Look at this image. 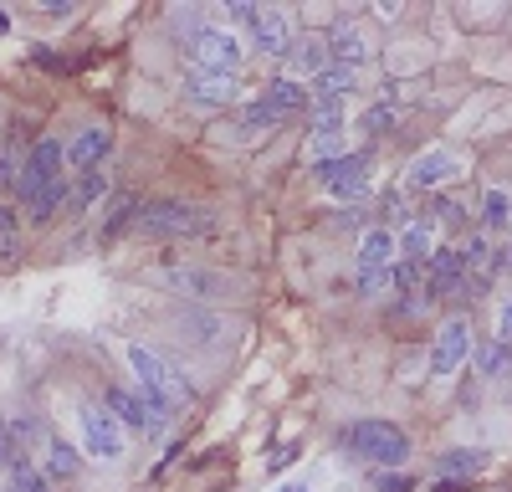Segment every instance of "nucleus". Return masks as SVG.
Masks as SVG:
<instances>
[{
	"label": "nucleus",
	"instance_id": "obj_8",
	"mask_svg": "<svg viewBox=\"0 0 512 492\" xmlns=\"http://www.w3.org/2000/svg\"><path fill=\"white\" fill-rule=\"evenodd\" d=\"M318 185L338 200H359L369 190V154H338V159L318 164Z\"/></svg>",
	"mask_w": 512,
	"mask_h": 492
},
{
	"label": "nucleus",
	"instance_id": "obj_32",
	"mask_svg": "<svg viewBox=\"0 0 512 492\" xmlns=\"http://www.w3.org/2000/svg\"><path fill=\"white\" fill-rule=\"evenodd\" d=\"M0 467H16V446H11V426L0 421Z\"/></svg>",
	"mask_w": 512,
	"mask_h": 492
},
{
	"label": "nucleus",
	"instance_id": "obj_31",
	"mask_svg": "<svg viewBox=\"0 0 512 492\" xmlns=\"http://www.w3.org/2000/svg\"><path fill=\"white\" fill-rule=\"evenodd\" d=\"M374 487H379V492H410L415 482H410L405 472H395V477H390V472H384V477H374Z\"/></svg>",
	"mask_w": 512,
	"mask_h": 492
},
{
	"label": "nucleus",
	"instance_id": "obj_16",
	"mask_svg": "<svg viewBox=\"0 0 512 492\" xmlns=\"http://www.w3.org/2000/svg\"><path fill=\"white\" fill-rule=\"evenodd\" d=\"M328 72V36H292L287 47V77H318Z\"/></svg>",
	"mask_w": 512,
	"mask_h": 492
},
{
	"label": "nucleus",
	"instance_id": "obj_3",
	"mask_svg": "<svg viewBox=\"0 0 512 492\" xmlns=\"http://www.w3.org/2000/svg\"><path fill=\"white\" fill-rule=\"evenodd\" d=\"M344 451H354L359 462H374V467H405L410 462V436L390 421H354L344 431Z\"/></svg>",
	"mask_w": 512,
	"mask_h": 492
},
{
	"label": "nucleus",
	"instance_id": "obj_36",
	"mask_svg": "<svg viewBox=\"0 0 512 492\" xmlns=\"http://www.w3.org/2000/svg\"><path fill=\"white\" fill-rule=\"evenodd\" d=\"M16 492H21V487H16Z\"/></svg>",
	"mask_w": 512,
	"mask_h": 492
},
{
	"label": "nucleus",
	"instance_id": "obj_25",
	"mask_svg": "<svg viewBox=\"0 0 512 492\" xmlns=\"http://www.w3.org/2000/svg\"><path fill=\"white\" fill-rule=\"evenodd\" d=\"M236 123H241V134L251 139V134H267V129H277L282 118H277V113H272V108H267L262 98H251V103L241 108V118H236Z\"/></svg>",
	"mask_w": 512,
	"mask_h": 492
},
{
	"label": "nucleus",
	"instance_id": "obj_26",
	"mask_svg": "<svg viewBox=\"0 0 512 492\" xmlns=\"http://www.w3.org/2000/svg\"><path fill=\"white\" fill-rule=\"evenodd\" d=\"M108 195V175L103 170H93V175H82L77 180V190H72V200H77V211H93V205Z\"/></svg>",
	"mask_w": 512,
	"mask_h": 492
},
{
	"label": "nucleus",
	"instance_id": "obj_6",
	"mask_svg": "<svg viewBox=\"0 0 512 492\" xmlns=\"http://www.w3.org/2000/svg\"><path fill=\"white\" fill-rule=\"evenodd\" d=\"M62 164H67V144H62V139H36V149L26 154V170H21V180H16L21 200L31 205L41 190L62 185Z\"/></svg>",
	"mask_w": 512,
	"mask_h": 492
},
{
	"label": "nucleus",
	"instance_id": "obj_33",
	"mask_svg": "<svg viewBox=\"0 0 512 492\" xmlns=\"http://www.w3.org/2000/svg\"><path fill=\"white\" fill-rule=\"evenodd\" d=\"M16 246H21V241H16V231L0 236V267H11V262H16Z\"/></svg>",
	"mask_w": 512,
	"mask_h": 492
},
{
	"label": "nucleus",
	"instance_id": "obj_5",
	"mask_svg": "<svg viewBox=\"0 0 512 492\" xmlns=\"http://www.w3.org/2000/svg\"><path fill=\"white\" fill-rule=\"evenodd\" d=\"M77 426H82V451L93 462H118L123 457V421L103 405H82L77 410Z\"/></svg>",
	"mask_w": 512,
	"mask_h": 492
},
{
	"label": "nucleus",
	"instance_id": "obj_22",
	"mask_svg": "<svg viewBox=\"0 0 512 492\" xmlns=\"http://www.w3.org/2000/svg\"><path fill=\"white\" fill-rule=\"evenodd\" d=\"M82 472V457L67 441H47V482H72Z\"/></svg>",
	"mask_w": 512,
	"mask_h": 492
},
{
	"label": "nucleus",
	"instance_id": "obj_1",
	"mask_svg": "<svg viewBox=\"0 0 512 492\" xmlns=\"http://www.w3.org/2000/svg\"><path fill=\"white\" fill-rule=\"evenodd\" d=\"M139 231L195 241V236H216L221 221H216V211H205V205H195V200H154V205L139 211Z\"/></svg>",
	"mask_w": 512,
	"mask_h": 492
},
{
	"label": "nucleus",
	"instance_id": "obj_30",
	"mask_svg": "<svg viewBox=\"0 0 512 492\" xmlns=\"http://www.w3.org/2000/svg\"><path fill=\"white\" fill-rule=\"evenodd\" d=\"M497 344H507V349H512V298H502V303H497Z\"/></svg>",
	"mask_w": 512,
	"mask_h": 492
},
{
	"label": "nucleus",
	"instance_id": "obj_35",
	"mask_svg": "<svg viewBox=\"0 0 512 492\" xmlns=\"http://www.w3.org/2000/svg\"><path fill=\"white\" fill-rule=\"evenodd\" d=\"M0 36H6V16H0Z\"/></svg>",
	"mask_w": 512,
	"mask_h": 492
},
{
	"label": "nucleus",
	"instance_id": "obj_27",
	"mask_svg": "<svg viewBox=\"0 0 512 492\" xmlns=\"http://www.w3.org/2000/svg\"><path fill=\"white\" fill-rule=\"evenodd\" d=\"M507 364H512V349H507V344L492 339L487 349H477V369H482L487 380H502V375H507Z\"/></svg>",
	"mask_w": 512,
	"mask_h": 492
},
{
	"label": "nucleus",
	"instance_id": "obj_10",
	"mask_svg": "<svg viewBox=\"0 0 512 492\" xmlns=\"http://www.w3.org/2000/svg\"><path fill=\"white\" fill-rule=\"evenodd\" d=\"M180 93H185L195 108H231V103L241 98V82H236V77H221V72H200V67H190Z\"/></svg>",
	"mask_w": 512,
	"mask_h": 492
},
{
	"label": "nucleus",
	"instance_id": "obj_21",
	"mask_svg": "<svg viewBox=\"0 0 512 492\" xmlns=\"http://www.w3.org/2000/svg\"><path fill=\"white\" fill-rule=\"evenodd\" d=\"M436 236H441V226L425 216V221H410L405 231H400V252L410 257V262H431L436 257Z\"/></svg>",
	"mask_w": 512,
	"mask_h": 492
},
{
	"label": "nucleus",
	"instance_id": "obj_17",
	"mask_svg": "<svg viewBox=\"0 0 512 492\" xmlns=\"http://www.w3.org/2000/svg\"><path fill=\"white\" fill-rule=\"evenodd\" d=\"M159 282L169 287V293H185V298H216V293H226V282L216 272H200V267H164Z\"/></svg>",
	"mask_w": 512,
	"mask_h": 492
},
{
	"label": "nucleus",
	"instance_id": "obj_15",
	"mask_svg": "<svg viewBox=\"0 0 512 492\" xmlns=\"http://www.w3.org/2000/svg\"><path fill=\"white\" fill-rule=\"evenodd\" d=\"M349 93H354V72L344 67H328L313 77V88H308V103L318 113H333V108H349Z\"/></svg>",
	"mask_w": 512,
	"mask_h": 492
},
{
	"label": "nucleus",
	"instance_id": "obj_28",
	"mask_svg": "<svg viewBox=\"0 0 512 492\" xmlns=\"http://www.w3.org/2000/svg\"><path fill=\"white\" fill-rule=\"evenodd\" d=\"M67 200H72L67 180H62V185H52V190H41V195L31 200V221H52V216H57V205H67Z\"/></svg>",
	"mask_w": 512,
	"mask_h": 492
},
{
	"label": "nucleus",
	"instance_id": "obj_13",
	"mask_svg": "<svg viewBox=\"0 0 512 492\" xmlns=\"http://www.w3.org/2000/svg\"><path fill=\"white\" fill-rule=\"evenodd\" d=\"M108 149H113V134L103 129V123H88V129L67 144V164H72L77 175H93V170H103Z\"/></svg>",
	"mask_w": 512,
	"mask_h": 492
},
{
	"label": "nucleus",
	"instance_id": "obj_4",
	"mask_svg": "<svg viewBox=\"0 0 512 492\" xmlns=\"http://www.w3.org/2000/svg\"><path fill=\"white\" fill-rule=\"evenodd\" d=\"M190 57L200 72H221V77H236L241 62H246V41L231 31V26H205L190 36Z\"/></svg>",
	"mask_w": 512,
	"mask_h": 492
},
{
	"label": "nucleus",
	"instance_id": "obj_7",
	"mask_svg": "<svg viewBox=\"0 0 512 492\" xmlns=\"http://www.w3.org/2000/svg\"><path fill=\"white\" fill-rule=\"evenodd\" d=\"M108 410H113L123 426H134L144 436H159L169 426V416H175V410H164L159 400H149L144 390H128V385H113L108 390Z\"/></svg>",
	"mask_w": 512,
	"mask_h": 492
},
{
	"label": "nucleus",
	"instance_id": "obj_14",
	"mask_svg": "<svg viewBox=\"0 0 512 492\" xmlns=\"http://www.w3.org/2000/svg\"><path fill=\"white\" fill-rule=\"evenodd\" d=\"M328 57L344 67V72H359L369 57H374V47H369V36L359 31V26H333V36H328Z\"/></svg>",
	"mask_w": 512,
	"mask_h": 492
},
{
	"label": "nucleus",
	"instance_id": "obj_23",
	"mask_svg": "<svg viewBox=\"0 0 512 492\" xmlns=\"http://www.w3.org/2000/svg\"><path fill=\"white\" fill-rule=\"evenodd\" d=\"M487 467V457L482 451H441V462H436V472L451 482V477H472V472H482Z\"/></svg>",
	"mask_w": 512,
	"mask_h": 492
},
{
	"label": "nucleus",
	"instance_id": "obj_12",
	"mask_svg": "<svg viewBox=\"0 0 512 492\" xmlns=\"http://www.w3.org/2000/svg\"><path fill=\"white\" fill-rule=\"evenodd\" d=\"M338 154H349V123H344V108L333 113H318L313 134H308V164H328Z\"/></svg>",
	"mask_w": 512,
	"mask_h": 492
},
{
	"label": "nucleus",
	"instance_id": "obj_29",
	"mask_svg": "<svg viewBox=\"0 0 512 492\" xmlns=\"http://www.w3.org/2000/svg\"><path fill=\"white\" fill-rule=\"evenodd\" d=\"M390 123H395V108H384V103H374V108L364 113V129H369V134H384Z\"/></svg>",
	"mask_w": 512,
	"mask_h": 492
},
{
	"label": "nucleus",
	"instance_id": "obj_2",
	"mask_svg": "<svg viewBox=\"0 0 512 492\" xmlns=\"http://www.w3.org/2000/svg\"><path fill=\"white\" fill-rule=\"evenodd\" d=\"M128 369H134L139 390H144L149 400H159L164 410L190 405V380H185L164 354H154V349H144V344H128Z\"/></svg>",
	"mask_w": 512,
	"mask_h": 492
},
{
	"label": "nucleus",
	"instance_id": "obj_24",
	"mask_svg": "<svg viewBox=\"0 0 512 492\" xmlns=\"http://www.w3.org/2000/svg\"><path fill=\"white\" fill-rule=\"evenodd\" d=\"M482 221L487 226H512V190L507 185H492L482 195Z\"/></svg>",
	"mask_w": 512,
	"mask_h": 492
},
{
	"label": "nucleus",
	"instance_id": "obj_20",
	"mask_svg": "<svg viewBox=\"0 0 512 492\" xmlns=\"http://www.w3.org/2000/svg\"><path fill=\"white\" fill-rule=\"evenodd\" d=\"M262 103H267L277 118H292V113L308 108V88H303L297 77H272L267 88H262Z\"/></svg>",
	"mask_w": 512,
	"mask_h": 492
},
{
	"label": "nucleus",
	"instance_id": "obj_19",
	"mask_svg": "<svg viewBox=\"0 0 512 492\" xmlns=\"http://www.w3.org/2000/svg\"><path fill=\"white\" fill-rule=\"evenodd\" d=\"M395 252H400V236L384 231V226H374V231H364V241H359V267H364V272H384V267H395Z\"/></svg>",
	"mask_w": 512,
	"mask_h": 492
},
{
	"label": "nucleus",
	"instance_id": "obj_34",
	"mask_svg": "<svg viewBox=\"0 0 512 492\" xmlns=\"http://www.w3.org/2000/svg\"><path fill=\"white\" fill-rule=\"evenodd\" d=\"M282 492H308V487H282Z\"/></svg>",
	"mask_w": 512,
	"mask_h": 492
},
{
	"label": "nucleus",
	"instance_id": "obj_11",
	"mask_svg": "<svg viewBox=\"0 0 512 492\" xmlns=\"http://www.w3.org/2000/svg\"><path fill=\"white\" fill-rule=\"evenodd\" d=\"M456 175H461V159L451 149H425V154H415V164L405 170V185L410 190H441Z\"/></svg>",
	"mask_w": 512,
	"mask_h": 492
},
{
	"label": "nucleus",
	"instance_id": "obj_18",
	"mask_svg": "<svg viewBox=\"0 0 512 492\" xmlns=\"http://www.w3.org/2000/svg\"><path fill=\"white\" fill-rule=\"evenodd\" d=\"M251 41H256V52H267V57H287V47H292L287 11H262L256 26H251Z\"/></svg>",
	"mask_w": 512,
	"mask_h": 492
},
{
	"label": "nucleus",
	"instance_id": "obj_9",
	"mask_svg": "<svg viewBox=\"0 0 512 492\" xmlns=\"http://www.w3.org/2000/svg\"><path fill=\"white\" fill-rule=\"evenodd\" d=\"M472 359V328H466V318H446L436 328V344H431V375H456V369Z\"/></svg>",
	"mask_w": 512,
	"mask_h": 492
}]
</instances>
